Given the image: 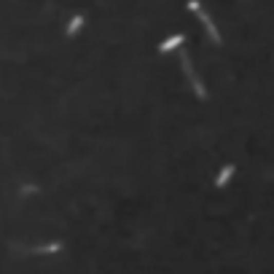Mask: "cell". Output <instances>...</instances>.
Wrapping results in <instances>:
<instances>
[{"instance_id": "obj_1", "label": "cell", "mask_w": 274, "mask_h": 274, "mask_svg": "<svg viewBox=\"0 0 274 274\" xmlns=\"http://www.w3.org/2000/svg\"><path fill=\"white\" fill-rule=\"evenodd\" d=\"M180 65H183V73L188 76V81H191L194 94H196L199 100H207V89H205V83H202V78L196 76V70H194V65H191V57H188V54H183Z\"/></svg>"}, {"instance_id": "obj_2", "label": "cell", "mask_w": 274, "mask_h": 274, "mask_svg": "<svg viewBox=\"0 0 274 274\" xmlns=\"http://www.w3.org/2000/svg\"><path fill=\"white\" fill-rule=\"evenodd\" d=\"M196 16H199V22H202V25H205L207 35L212 38V43H215V46H223V38H221L218 25H215V22H212V16H207V14H205V8H199V11H196Z\"/></svg>"}, {"instance_id": "obj_3", "label": "cell", "mask_w": 274, "mask_h": 274, "mask_svg": "<svg viewBox=\"0 0 274 274\" xmlns=\"http://www.w3.org/2000/svg\"><path fill=\"white\" fill-rule=\"evenodd\" d=\"M183 41H186V35H183V32H175V35H170V38H164V41L159 43V51H161V54L175 51V49H180V46H183Z\"/></svg>"}, {"instance_id": "obj_4", "label": "cell", "mask_w": 274, "mask_h": 274, "mask_svg": "<svg viewBox=\"0 0 274 274\" xmlns=\"http://www.w3.org/2000/svg\"><path fill=\"white\" fill-rule=\"evenodd\" d=\"M234 172H236V167H234V164L221 167V172L215 175V188H226V186H229V180L234 177Z\"/></svg>"}, {"instance_id": "obj_5", "label": "cell", "mask_w": 274, "mask_h": 274, "mask_svg": "<svg viewBox=\"0 0 274 274\" xmlns=\"http://www.w3.org/2000/svg\"><path fill=\"white\" fill-rule=\"evenodd\" d=\"M83 25H86V16H83V14H76L73 19L67 22V27H65V35H67V38H76V35L81 32V27H83Z\"/></svg>"}, {"instance_id": "obj_6", "label": "cell", "mask_w": 274, "mask_h": 274, "mask_svg": "<svg viewBox=\"0 0 274 274\" xmlns=\"http://www.w3.org/2000/svg\"><path fill=\"white\" fill-rule=\"evenodd\" d=\"M62 250V242H49V245H38V247H30V253L35 255H54Z\"/></svg>"}, {"instance_id": "obj_7", "label": "cell", "mask_w": 274, "mask_h": 274, "mask_svg": "<svg viewBox=\"0 0 274 274\" xmlns=\"http://www.w3.org/2000/svg\"><path fill=\"white\" fill-rule=\"evenodd\" d=\"M186 8L191 11V14H196V11L202 8V0H188V3H186Z\"/></svg>"}, {"instance_id": "obj_8", "label": "cell", "mask_w": 274, "mask_h": 274, "mask_svg": "<svg viewBox=\"0 0 274 274\" xmlns=\"http://www.w3.org/2000/svg\"><path fill=\"white\" fill-rule=\"evenodd\" d=\"M19 191H22V196H30V194H38V186H22Z\"/></svg>"}]
</instances>
